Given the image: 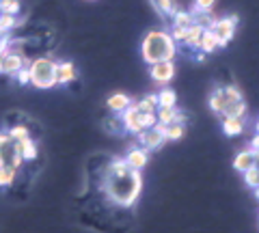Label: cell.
Wrapping results in <instances>:
<instances>
[{
    "instance_id": "obj_34",
    "label": "cell",
    "mask_w": 259,
    "mask_h": 233,
    "mask_svg": "<svg viewBox=\"0 0 259 233\" xmlns=\"http://www.w3.org/2000/svg\"><path fill=\"white\" fill-rule=\"evenodd\" d=\"M250 149H253V151L259 149V132H257V136H253V141H250Z\"/></svg>"
},
{
    "instance_id": "obj_31",
    "label": "cell",
    "mask_w": 259,
    "mask_h": 233,
    "mask_svg": "<svg viewBox=\"0 0 259 233\" xmlns=\"http://www.w3.org/2000/svg\"><path fill=\"white\" fill-rule=\"evenodd\" d=\"M186 30H188V28H182V26H175L173 28V41H184V39H186Z\"/></svg>"
},
{
    "instance_id": "obj_7",
    "label": "cell",
    "mask_w": 259,
    "mask_h": 233,
    "mask_svg": "<svg viewBox=\"0 0 259 233\" xmlns=\"http://www.w3.org/2000/svg\"><path fill=\"white\" fill-rule=\"evenodd\" d=\"M121 121H123L125 130L132 132V134H139V132L145 130V127H143V112L139 110L136 104H130V106L121 112Z\"/></svg>"
},
{
    "instance_id": "obj_33",
    "label": "cell",
    "mask_w": 259,
    "mask_h": 233,
    "mask_svg": "<svg viewBox=\"0 0 259 233\" xmlns=\"http://www.w3.org/2000/svg\"><path fill=\"white\" fill-rule=\"evenodd\" d=\"M7 52H9V39L5 35H0V56H5Z\"/></svg>"
},
{
    "instance_id": "obj_6",
    "label": "cell",
    "mask_w": 259,
    "mask_h": 233,
    "mask_svg": "<svg viewBox=\"0 0 259 233\" xmlns=\"http://www.w3.org/2000/svg\"><path fill=\"white\" fill-rule=\"evenodd\" d=\"M236 22L238 18L231 15V18H223V20H216L214 26H212V33L216 35V41L218 45H227L236 35Z\"/></svg>"
},
{
    "instance_id": "obj_10",
    "label": "cell",
    "mask_w": 259,
    "mask_h": 233,
    "mask_svg": "<svg viewBox=\"0 0 259 233\" xmlns=\"http://www.w3.org/2000/svg\"><path fill=\"white\" fill-rule=\"evenodd\" d=\"M123 160L127 162L130 168H134V171H143V168L149 164V151L143 149V147H134V149L127 151Z\"/></svg>"
},
{
    "instance_id": "obj_29",
    "label": "cell",
    "mask_w": 259,
    "mask_h": 233,
    "mask_svg": "<svg viewBox=\"0 0 259 233\" xmlns=\"http://www.w3.org/2000/svg\"><path fill=\"white\" fill-rule=\"evenodd\" d=\"M158 7H160V11H164V13H175V5H173V0H156Z\"/></svg>"
},
{
    "instance_id": "obj_22",
    "label": "cell",
    "mask_w": 259,
    "mask_h": 233,
    "mask_svg": "<svg viewBox=\"0 0 259 233\" xmlns=\"http://www.w3.org/2000/svg\"><path fill=\"white\" fill-rule=\"evenodd\" d=\"M15 173H18V168H13V166H0V188L11 186L15 179Z\"/></svg>"
},
{
    "instance_id": "obj_12",
    "label": "cell",
    "mask_w": 259,
    "mask_h": 233,
    "mask_svg": "<svg viewBox=\"0 0 259 233\" xmlns=\"http://www.w3.org/2000/svg\"><path fill=\"white\" fill-rule=\"evenodd\" d=\"M255 166V156H253V149H244L240 151V154L233 158V168H236L238 173H244L248 168Z\"/></svg>"
},
{
    "instance_id": "obj_25",
    "label": "cell",
    "mask_w": 259,
    "mask_h": 233,
    "mask_svg": "<svg viewBox=\"0 0 259 233\" xmlns=\"http://www.w3.org/2000/svg\"><path fill=\"white\" fill-rule=\"evenodd\" d=\"M13 26H18V18L9 13H0V35H5L7 30H11Z\"/></svg>"
},
{
    "instance_id": "obj_4",
    "label": "cell",
    "mask_w": 259,
    "mask_h": 233,
    "mask_svg": "<svg viewBox=\"0 0 259 233\" xmlns=\"http://www.w3.org/2000/svg\"><path fill=\"white\" fill-rule=\"evenodd\" d=\"M56 65L52 59H35L28 63L30 71V84H35L37 89H52L54 84H59L56 80Z\"/></svg>"
},
{
    "instance_id": "obj_37",
    "label": "cell",
    "mask_w": 259,
    "mask_h": 233,
    "mask_svg": "<svg viewBox=\"0 0 259 233\" xmlns=\"http://www.w3.org/2000/svg\"><path fill=\"white\" fill-rule=\"evenodd\" d=\"M257 132H259V121H257Z\"/></svg>"
},
{
    "instance_id": "obj_17",
    "label": "cell",
    "mask_w": 259,
    "mask_h": 233,
    "mask_svg": "<svg viewBox=\"0 0 259 233\" xmlns=\"http://www.w3.org/2000/svg\"><path fill=\"white\" fill-rule=\"evenodd\" d=\"M216 48H218L216 35L212 33V28H205V30H203V35H201V41H199V50H201V52H205V54H209V52H214Z\"/></svg>"
},
{
    "instance_id": "obj_1",
    "label": "cell",
    "mask_w": 259,
    "mask_h": 233,
    "mask_svg": "<svg viewBox=\"0 0 259 233\" xmlns=\"http://www.w3.org/2000/svg\"><path fill=\"white\" fill-rule=\"evenodd\" d=\"M104 192L106 197L121 207H130L136 203V199L141 197L143 190V177L141 171L130 168L123 158H117L104 175Z\"/></svg>"
},
{
    "instance_id": "obj_8",
    "label": "cell",
    "mask_w": 259,
    "mask_h": 233,
    "mask_svg": "<svg viewBox=\"0 0 259 233\" xmlns=\"http://www.w3.org/2000/svg\"><path fill=\"white\" fill-rule=\"evenodd\" d=\"M139 136V143H141V147L143 149H147V151H156L160 149L162 145H164V132H160L158 127H147V130H143L136 134Z\"/></svg>"
},
{
    "instance_id": "obj_35",
    "label": "cell",
    "mask_w": 259,
    "mask_h": 233,
    "mask_svg": "<svg viewBox=\"0 0 259 233\" xmlns=\"http://www.w3.org/2000/svg\"><path fill=\"white\" fill-rule=\"evenodd\" d=\"M255 197H257V201H259V186L255 188Z\"/></svg>"
},
{
    "instance_id": "obj_21",
    "label": "cell",
    "mask_w": 259,
    "mask_h": 233,
    "mask_svg": "<svg viewBox=\"0 0 259 233\" xmlns=\"http://www.w3.org/2000/svg\"><path fill=\"white\" fill-rule=\"evenodd\" d=\"M184 136V123H168L164 127V138L166 141H180Z\"/></svg>"
},
{
    "instance_id": "obj_2",
    "label": "cell",
    "mask_w": 259,
    "mask_h": 233,
    "mask_svg": "<svg viewBox=\"0 0 259 233\" xmlns=\"http://www.w3.org/2000/svg\"><path fill=\"white\" fill-rule=\"evenodd\" d=\"M141 54H143V61L149 63V65L160 63V61H173V56H175L173 37L164 33V30H151L143 39Z\"/></svg>"
},
{
    "instance_id": "obj_14",
    "label": "cell",
    "mask_w": 259,
    "mask_h": 233,
    "mask_svg": "<svg viewBox=\"0 0 259 233\" xmlns=\"http://www.w3.org/2000/svg\"><path fill=\"white\" fill-rule=\"evenodd\" d=\"M74 78H76L74 63H59L56 65V80H59V84H69Z\"/></svg>"
},
{
    "instance_id": "obj_18",
    "label": "cell",
    "mask_w": 259,
    "mask_h": 233,
    "mask_svg": "<svg viewBox=\"0 0 259 233\" xmlns=\"http://www.w3.org/2000/svg\"><path fill=\"white\" fill-rule=\"evenodd\" d=\"M15 143H18V151H20L22 160H35L37 158V145L30 141V136L24 141H15Z\"/></svg>"
},
{
    "instance_id": "obj_11",
    "label": "cell",
    "mask_w": 259,
    "mask_h": 233,
    "mask_svg": "<svg viewBox=\"0 0 259 233\" xmlns=\"http://www.w3.org/2000/svg\"><path fill=\"white\" fill-rule=\"evenodd\" d=\"M24 67V56L20 52H7L3 56V74H18V71Z\"/></svg>"
},
{
    "instance_id": "obj_27",
    "label": "cell",
    "mask_w": 259,
    "mask_h": 233,
    "mask_svg": "<svg viewBox=\"0 0 259 233\" xmlns=\"http://www.w3.org/2000/svg\"><path fill=\"white\" fill-rule=\"evenodd\" d=\"M0 13L18 15L20 13V0H0Z\"/></svg>"
},
{
    "instance_id": "obj_16",
    "label": "cell",
    "mask_w": 259,
    "mask_h": 233,
    "mask_svg": "<svg viewBox=\"0 0 259 233\" xmlns=\"http://www.w3.org/2000/svg\"><path fill=\"white\" fill-rule=\"evenodd\" d=\"M223 130L227 136H238V134H242V130H244V123H242L240 117H225Z\"/></svg>"
},
{
    "instance_id": "obj_3",
    "label": "cell",
    "mask_w": 259,
    "mask_h": 233,
    "mask_svg": "<svg viewBox=\"0 0 259 233\" xmlns=\"http://www.w3.org/2000/svg\"><path fill=\"white\" fill-rule=\"evenodd\" d=\"M209 106L214 112L223 117H244L246 115V102L242 100V93L236 86H227V89H218L209 98Z\"/></svg>"
},
{
    "instance_id": "obj_13",
    "label": "cell",
    "mask_w": 259,
    "mask_h": 233,
    "mask_svg": "<svg viewBox=\"0 0 259 233\" xmlns=\"http://www.w3.org/2000/svg\"><path fill=\"white\" fill-rule=\"evenodd\" d=\"M130 104H132V100L127 98L125 93H112L110 98H108V102H106V106H108V110H112V112H123Z\"/></svg>"
},
{
    "instance_id": "obj_20",
    "label": "cell",
    "mask_w": 259,
    "mask_h": 233,
    "mask_svg": "<svg viewBox=\"0 0 259 233\" xmlns=\"http://www.w3.org/2000/svg\"><path fill=\"white\" fill-rule=\"evenodd\" d=\"M175 102H177L175 91L164 89V91L158 93V106H160V108H175Z\"/></svg>"
},
{
    "instance_id": "obj_32",
    "label": "cell",
    "mask_w": 259,
    "mask_h": 233,
    "mask_svg": "<svg viewBox=\"0 0 259 233\" xmlns=\"http://www.w3.org/2000/svg\"><path fill=\"white\" fill-rule=\"evenodd\" d=\"M18 80H20V84H28V82H30V71L22 67V69L18 71Z\"/></svg>"
},
{
    "instance_id": "obj_28",
    "label": "cell",
    "mask_w": 259,
    "mask_h": 233,
    "mask_svg": "<svg viewBox=\"0 0 259 233\" xmlns=\"http://www.w3.org/2000/svg\"><path fill=\"white\" fill-rule=\"evenodd\" d=\"M9 136H11L13 141H24V138H28V127H24V125H15V127H11Z\"/></svg>"
},
{
    "instance_id": "obj_30",
    "label": "cell",
    "mask_w": 259,
    "mask_h": 233,
    "mask_svg": "<svg viewBox=\"0 0 259 233\" xmlns=\"http://www.w3.org/2000/svg\"><path fill=\"white\" fill-rule=\"evenodd\" d=\"M216 0H197V11H212Z\"/></svg>"
},
{
    "instance_id": "obj_19",
    "label": "cell",
    "mask_w": 259,
    "mask_h": 233,
    "mask_svg": "<svg viewBox=\"0 0 259 233\" xmlns=\"http://www.w3.org/2000/svg\"><path fill=\"white\" fill-rule=\"evenodd\" d=\"M203 26H199V24H192V26L186 30V45H190V48H199V41H201V35H203Z\"/></svg>"
},
{
    "instance_id": "obj_23",
    "label": "cell",
    "mask_w": 259,
    "mask_h": 233,
    "mask_svg": "<svg viewBox=\"0 0 259 233\" xmlns=\"http://www.w3.org/2000/svg\"><path fill=\"white\" fill-rule=\"evenodd\" d=\"M136 106H139L141 112H156L158 110V95H147V98H143Z\"/></svg>"
},
{
    "instance_id": "obj_26",
    "label": "cell",
    "mask_w": 259,
    "mask_h": 233,
    "mask_svg": "<svg viewBox=\"0 0 259 233\" xmlns=\"http://www.w3.org/2000/svg\"><path fill=\"white\" fill-rule=\"evenodd\" d=\"M192 24H194V15H192V13L175 11V26H182V28H190Z\"/></svg>"
},
{
    "instance_id": "obj_24",
    "label": "cell",
    "mask_w": 259,
    "mask_h": 233,
    "mask_svg": "<svg viewBox=\"0 0 259 233\" xmlns=\"http://www.w3.org/2000/svg\"><path fill=\"white\" fill-rule=\"evenodd\" d=\"M242 175H244V183H246L248 188L255 190V188L259 186V166H257V164H255L253 168H248V171H244Z\"/></svg>"
},
{
    "instance_id": "obj_36",
    "label": "cell",
    "mask_w": 259,
    "mask_h": 233,
    "mask_svg": "<svg viewBox=\"0 0 259 233\" xmlns=\"http://www.w3.org/2000/svg\"><path fill=\"white\" fill-rule=\"evenodd\" d=\"M0 74H3V56H0Z\"/></svg>"
},
{
    "instance_id": "obj_9",
    "label": "cell",
    "mask_w": 259,
    "mask_h": 233,
    "mask_svg": "<svg viewBox=\"0 0 259 233\" xmlns=\"http://www.w3.org/2000/svg\"><path fill=\"white\" fill-rule=\"evenodd\" d=\"M175 76V65L173 61H160V63H153L151 65V78L160 84H166L168 80Z\"/></svg>"
},
{
    "instance_id": "obj_15",
    "label": "cell",
    "mask_w": 259,
    "mask_h": 233,
    "mask_svg": "<svg viewBox=\"0 0 259 233\" xmlns=\"http://www.w3.org/2000/svg\"><path fill=\"white\" fill-rule=\"evenodd\" d=\"M158 121L160 123H164V125H168V123H184L186 121V117L184 115H180L175 108H160L158 106Z\"/></svg>"
},
{
    "instance_id": "obj_5",
    "label": "cell",
    "mask_w": 259,
    "mask_h": 233,
    "mask_svg": "<svg viewBox=\"0 0 259 233\" xmlns=\"http://www.w3.org/2000/svg\"><path fill=\"white\" fill-rule=\"evenodd\" d=\"M22 156L18 151V143H15L9 132H0V166H13L20 168Z\"/></svg>"
}]
</instances>
